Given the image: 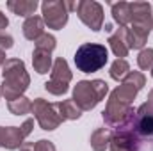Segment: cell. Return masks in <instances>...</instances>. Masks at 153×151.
Masks as SVG:
<instances>
[{
	"mask_svg": "<svg viewBox=\"0 0 153 151\" xmlns=\"http://www.w3.org/2000/svg\"><path fill=\"white\" fill-rule=\"evenodd\" d=\"M144 84H146V78L141 71L126 73V76L121 80V85H117L111 93L105 110L102 114L107 128H114V130L134 128L135 110L132 107V101L135 100L137 93L144 87Z\"/></svg>",
	"mask_w": 153,
	"mask_h": 151,
	"instance_id": "obj_1",
	"label": "cell"
},
{
	"mask_svg": "<svg viewBox=\"0 0 153 151\" xmlns=\"http://www.w3.org/2000/svg\"><path fill=\"white\" fill-rule=\"evenodd\" d=\"M132 20L130 27L126 29V43L132 50H143L148 36L153 29V14L152 5L148 2H132Z\"/></svg>",
	"mask_w": 153,
	"mask_h": 151,
	"instance_id": "obj_2",
	"label": "cell"
},
{
	"mask_svg": "<svg viewBox=\"0 0 153 151\" xmlns=\"http://www.w3.org/2000/svg\"><path fill=\"white\" fill-rule=\"evenodd\" d=\"M30 85V76L25 70V62L20 59H7L2 66V87L0 94L5 100H16Z\"/></svg>",
	"mask_w": 153,
	"mask_h": 151,
	"instance_id": "obj_3",
	"label": "cell"
},
{
	"mask_svg": "<svg viewBox=\"0 0 153 151\" xmlns=\"http://www.w3.org/2000/svg\"><path fill=\"white\" fill-rule=\"evenodd\" d=\"M109 85L105 80H80L73 87V101L78 105V109L84 110H91L94 109L107 94Z\"/></svg>",
	"mask_w": 153,
	"mask_h": 151,
	"instance_id": "obj_4",
	"label": "cell"
},
{
	"mask_svg": "<svg viewBox=\"0 0 153 151\" xmlns=\"http://www.w3.org/2000/svg\"><path fill=\"white\" fill-rule=\"evenodd\" d=\"M109 61V52L103 44L98 43H84L75 52V66L82 73L100 71Z\"/></svg>",
	"mask_w": 153,
	"mask_h": 151,
	"instance_id": "obj_5",
	"label": "cell"
},
{
	"mask_svg": "<svg viewBox=\"0 0 153 151\" xmlns=\"http://www.w3.org/2000/svg\"><path fill=\"white\" fill-rule=\"evenodd\" d=\"M41 13H43L41 18L45 25H48V29H53V30H61L70 18L66 0H45L41 4Z\"/></svg>",
	"mask_w": 153,
	"mask_h": 151,
	"instance_id": "obj_6",
	"label": "cell"
},
{
	"mask_svg": "<svg viewBox=\"0 0 153 151\" xmlns=\"http://www.w3.org/2000/svg\"><path fill=\"white\" fill-rule=\"evenodd\" d=\"M36 121L39 123V126L46 132H52L55 128H59V124L62 123L59 110H57V103H48L43 98H36L32 101V110Z\"/></svg>",
	"mask_w": 153,
	"mask_h": 151,
	"instance_id": "obj_7",
	"label": "cell"
},
{
	"mask_svg": "<svg viewBox=\"0 0 153 151\" xmlns=\"http://www.w3.org/2000/svg\"><path fill=\"white\" fill-rule=\"evenodd\" d=\"M34 119H27L22 126H7L0 132V148L5 150H18L25 142V139L32 133Z\"/></svg>",
	"mask_w": 153,
	"mask_h": 151,
	"instance_id": "obj_8",
	"label": "cell"
},
{
	"mask_svg": "<svg viewBox=\"0 0 153 151\" xmlns=\"http://www.w3.org/2000/svg\"><path fill=\"white\" fill-rule=\"evenodd\" d=\"M76 14H78L80 21L94 32H98L103 27V7L94 0L76 2Z\"/></svg>",
	"mask_w": 153,
	"mask_h": 151,
	"instance_id": "obj_9",
	"label": "cell"
},
{
	"mask_svg": "<svg viewBox=\"0 0 153 151\" xmlns=\"http://www.w3.org/2000/svg\"><path fill=\"white\" fill-rule=\"evenodd\" d=\"M134 130L141 137H152L153 139V89L148 94V101L143 103L135 110Z\"/></svg>",
	"mask_w": 153,
	"mask_h": 151,
	"instance_id": "obj_10",
	"label": "cell"
},
{
	"mask_svg": "<svg viewBox=\"0 0 153 151\" xmlns=\"http://www.w3.org/2000/svg\"><path fill=\"white\" fill-rule=\"evenodd\" d=\"M109 44H111V50L114 52L117 59H125L128 55V50H130L128 43H126V27H119L114 34H111Z\"/></svg>",
	"mask_w": 153,
	"mask_h": 151,
	"instance_id": "obj_11",
	"label": "cell"
},
{
	"mask_svg": "<svg viewBox=\"0 0 153 151\" xmlns=\"http://www.w3.org/2000/svg\"><path fill=\"white\" fill-rule=\"evenodd\" d=\"M23 36L29 39V41H38L43 34H45V21H43V18L41 16H30V18H27L25 20V23H23Z\"/></svg>",
	"mask_w": 153,
	"mask_h": 151,
	"instance_id": "obj_12",
	"label": "cell"
},
{
	"mask_svg": "<svg viewBox=\"0 0 153 151\" xmlns=\"http://www.w3.org/2000/svg\"><path fill=\"white\" fill-rule=\"evenodd\" d=\"M52 82H57V84H70L71 82V71H70V66H68V62H66V59H62V57H57L55 61H53V66H52Z\"/></svg>",
	"mask_w": 153,
	"mask_h": 151,
	"instance_id": "obj_13",
	"label": "cell"
},
{
	"mask_svg": "<svg viewBox=\"0 0 153 151\" xmlns=\"http://www.w3.org/2000/svg\"><path fill=\"white\" fill-rule=\"evenodd\" d=\"M38 5L39 4L36 0H9V2H7L9 11H13L16 16H23V18L34 16Z\"/></svg>",
	"mask_w": 153,
	"mask_h": 151,
	"instance_id": "obj_14",
	"label": "cell"
},
{
	"mask_svg": "<svg viewBox=\"0 0 153 151\" xmlns=\"http://www.w3.org/2000/svg\"><path fill=\"white\" fill-rule=\"evenodd\" d=\"M32 66H34V70L39 75H45V73L52 71V66H53L52 64V52L34 48V52H32Z\"/></svg>",
	"mask_w": 153,
	"mask_h": 151,
	"instance_id": "obj_15",
	"label": "cell"
},
{
	"mask_svg": "<svg viewBox=\"0 0 153 151\" xmlns=\"http://www.w3.org/2000/svg\"><path fill=\"white\" fill-rule=\"evenodd\" d=\"M112 141V130L111 128H96L91 135V148L94 151H105L111 146Z\"/></svg>",
	"mask_w": 153,
	"mask_h": 151,
	"instance_id": "obj_16",
	"label": "cell"
},
{
	"mask_svg": "<svg viewBox=\"0 0 153 151\" xmlns=\"http://www.w3.org/2000/svg\"><path fill=\"white\" fill-rule=\"evenodd\" d=\"M111 11H112V18L119 27H126L132 20V9L128 2H116L111 4Z\"/></svg>",
	"mask_w": 153,
	"mask_h": 151,
	"instance_id": "obj_17",
	"label": "cell"
},
{
	"mask_svg": "<svg viewBox=\"0 0 153 151\" xmlns=\"http://www.w3.org/2000/svg\"><path fill=\"white\" fill-rule=\"evenodd\" d=\"M57 110H59V115L62 121H73V119H78L82 115V110L78 109L73 100H62L57 103Z\"/></svg>",
	"mask_w": 153,
	"mask_h": 151,
	"instance_id": "obj_18",
	"label": "cell"
},
{
	"mask_svg": "<svg viewBox=\"0 0 153 151\" xmlns=\"http://www.w3.org/2000/svg\"><path fill=\"white\" fill-rule=\"evenodd\" d=\"M7 109L14 115H25V114H29L32 110V101L29 98H25V96H20L16 100L7 101Z\"/></svg>",
	"mask_w": 153,
	"mask_h": 151,
	"instance_id": "obj_19",
	"label": "cell"
},
{
	"mask_svg": "<svg viewBox=\"0 0 153 151\" xmlns=\"http://www.w3.org/2000/svg\"><path fill=\"white\" fill-rule=\"evenodd\" d=\"M130 71V64L125 61V59H116L114 62H112V66H111V78L112 80H123L126 73Z\"/></svg>",
	"mask_w": 153,
	"mask_h": 151,
	"instance_id": "obj_20",
	"label": "cell"
},
{
	"mask_svg": "<svg viewBox=\"0 0 153 151\" xmlns=\"http://www.w3.org/2000/svg\"><path fill=\"white\" fill-rule=\"evenodd\" d=\"M137 64L141 70L148 71L153 68V48H143L139 57H137Z\"/></svg>",
	"mask_w": 153,
	"mask_h": 151,
	"instance_id": "obj_21",
	"label": "cell"
},
{
	"mask_svg": "<svg viewBox=\"0 0 153 151\" xmlns=\"http://www.w3.org/2000/svg\"><path fill=\"white\" fill-rule=\"evenodd\" d=\"M36 44H34V48H38V50H46V52H53L55 50V46H57V41L55 38L52 36V34H43L38 41H34Z\"/></svg>",
	"mask_w": 153,
	"mask_h": 151,
	"instance_id": "obj_22",
	"label": "cell"
},
{
	"mask_svg": "<svg viewBox=\"0 0 153 151\" xmlns=\"http://www.w3.org/2000/svg\"><path fill=\"white\" fill-rule=\"evenodd\" d=\"M45 89H46L50 94H53V96H61V94H64V93L68 91V85H66V84H57V82L48 80V82L45 84Z\"/></svg>",
	"mask_w": 153,
	"mask_h": 151,
	"instance_id": "obj_23",
	"label": "cell"
},
{
	"mask_svg": "<svg viewBox=\"0 0 153 151\" xmlns=\"http://www.w3.org/2000/svg\"><path fill=\"white\" fill-rule=\"evenodd\" d=\"M34 150L36 151H57L55 146H53L50 141H46V139H41L38 142H34Z\"/></svg>",
	"mask_w": 153,
	"mask_h": 151,
	"instance_id": "obj_24",
	"label": "cell"
},
{
	"mask_svg": "<svg viewBox=\"0 0 153 151\" xmlns=\"http://www.w3.org/2000/svg\"><path fill=\"white\" fill-rule=\"evenodd\" d=\"M13 44H14V41L9 34L0 32V50H9V48H13Z\"/></svg>",
	"mask_w": 153,
	"mask_h": 151,
	"instance_id": "obj_25",
	"label": "cell"
},
{
	"mask_svg": "<svg viewBox=\"0 0 153 151\" xmlns=\"http://www.w3.org/2000/svg\"><path fill=\"white\" fill-rule=\"evenodd\" d=\"M7 25H9V20H7V18H5V14L0 11V32H2Z\"/></svg>",
	"mask_w": 153,
	"mask_h": 151,
	"instance_id": "obj_26",
	"label": "cell"
},
{
	"mask_svg": "<svg viewBox=\"0 0 153 151\" xmlns=\"http://www.w3.org/2000/svg\"><path fill=\"white\" fill-rule=\"evenodd\" d=\"M20 151H36L34 150V142H23Z\"/></svg>",
	"mask_w": 153,
	"mask_h": 151,
	"instance_id": "obj_27",
	"label": "cell"
},
{
	"mask_svg": "<svg viewBox=\"0 0 153 151\" xmlns=\"http://www.w3.org/2000/svg\"><path fill=\"white\" fill-rule=\"evenodd\" d=\"M5 61H7V59H5V52H4V50H0V68L4 66V62H5Z\"/></svg>",
	"mask_w": 153,
	"mask_h": 151,
	"instance_id": "obj_28",
	"label": "cell"
},
{
	"mask_svg": "<svg viewBox=\"0 0 153 151\" xmlns=\"http://www.w3.org/2000/svg\"><path fill=\"white\" fill-rule=\"evenodd\" d=\"M152 76H153V68H152Z\"/></svg>",
	"mask_w": 153,
	"mask_h": 151,
	"instance_id": "obj_29",
	"label": "cell"
},
{
	"mask_svg": "<svg viewBox=\"0 0 153 151\" xmlns=\"http://www.w3.org/2000/svg\"><path fill=\"white\" fill-rule=\"evenodd\" d=\"M0 132H2V126H0Z\"/></svg>",
	"mask_w": 153,
	"mask_h": 151,
	"instance_id": "obj_30",
	"label": "cell"
}]
</instances>
